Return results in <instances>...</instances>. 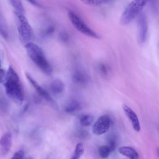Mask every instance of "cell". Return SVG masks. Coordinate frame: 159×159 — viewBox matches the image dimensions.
<instances>
[{"mask_svg":"<svg viewBox=\"0 0 159 159\" xmlns=\"http://www.w3.org/2000/svg\"><path fill=\"white\" fill-rule=\"evenodd\" d=\"M4 86L7 96L17 104H21L24 101L23 90L19 76L12 66L6 71Z\"/></svg>","mask_w":159,"mask_h":159,"instance_id":"obj_1","label":"cell"},{"mask_svg":"<svg viewBox=\"0 0 159 159\" xmlns=\"http://www.w3.org/2000/svg\"><path fill=\"white\" fill-rule=\"evenodd\" d=\"M25 48L28 56L36 66L43 73L50 75L52 72V68L47 60L42 48L31 42L25 45Z\"/></svg>","mask_w":159,"mask_h":159,"instance_id":"obj_2","label":"cell"},{"mask_svg":"<svg viewBox=\"0 0 159 159\" xmlns=\"http://www.w3.org/2000/svg\"><path fill=\"white\" fill-rule=\"evenodd\" d=\"M148 1L149 0H132L126 6L121 15L120 19V24L126 25L130 23L142 13V11Z\"/></svg>","mask_w":159,"mask_h":159,"instance_id":"obj_3","label":"cell"},{"mask_svg":"<svg viewBox=\"0 0 159 159\" xmlns=\"http://www.w3.org/2000/svg\"><path fill=\"white\" fill-rule=\"evenodd\" d=\"M17 18V30L19 38L25 45L32 42L34 39L33 29L24 14H16Z\"/></svg>","mask_w":159,"mask_h":159,"instance_id":"obj_4","label":"cell"},{"mask_svg":"<svg viewBox=\"0 0 159 159\" xmlns=\"http://www.w3.org/2000/svg\"><path fill=\"white\" fill-rule=\"evenodd\" d=\"M68 18L73 24V25L75 27V29L78 30L80 33L90 37L91 38L98 39L99 35L93 31L91 29H90L84 22L81 19V18L76 14L73 11H70L68 14Z\"/></svg>","mask_w":159,"mask_h":159,"instance_id":"obj_5","label":"cell"},{"mask_svg":"<svg viewBox=\"0 0 159 159\" xmlns=\"http://www.w3.org/2000/svg\"><path fill=\"white\" fill-rule=\"evenodd\" d=\"M111 124V119L109 116L103 115L99 117L93 125V133L96 135L106 134L109 129Z\"/></svg>","mask_w":159,"mask_h":159,"instance_id":"obj_6","label":"cell"},{"mask_svg":"<svg viewBox=\"0 0 159 159\" xmlns=\"http://www.w3.org/2000/svg\"><path fill=\"white\" fill-rule=\"evenodd\" d=\"M138 40L140 43L145 42L148 34V21L145 14L141 13L137 18Z\"/></svg>","mask_w":159,"mask_h":159,"instance_id":"obj_7","label":"cell"},{"mask_svg":"<svg viewBox=\"0 0 159 159\" xmlns=\"http://www.w3.org/2000/svg\"><path fill=\"white\" fill-rule=\"evenodd\" d=\"M25 76H26L27 79L28 80V81H29V83L31 84V85L34 87L35 91L37 93V94L40 96H41L42 98L45 99L47 101L50 102L52 105H53V106L56 105L55 102L54 101V100L53 99V98H52L50 94L43 88H42L29 73H26Z\"/></svg>","mask_w":159,"mask_h":159,"instance_id":"obj_8","label":"cell"},{"mask_svg":"<svg viewBox=\"0 0 159 159\" xmlns=\"http://www.w3.org/2000/svg\"><path fill=\"white\" fill-rule=\"evenodd\" d=\"M122 107L126 117L130 120L133 129L137 132H140L141 129V127H140V124L139 117L137 116L136 113L129 106H128L125 104H122Z\"/></svg>","mask_w":159,"mask_h":159,"instance_id":"obj_9","label":"cell"},{"mask_svg":"<svg viewBox=\"0 0 159 159\" xmlns=\"http://www.w3.org/2000/svg\"><path fill=\"white\" fill-rule=\"evenodd\" d=\"M12 146V134L10 132L4 133L0 138V153L6 156Z\"/></svg>","mask_w":159,"mask_h":159,"instance_id":"obj_10","label":"cell"},{"mask_svg":"<svg viewBox=\"0 0 159 159\" xmlns=\"http://www.w3.org/2000/svg\"><path fill=\"white\" fill-rule=\"evenodd\" d=\"M118 152L120 155L129 159H139V158L137 152L129 146H121L119 148Z\"/></svg>","mask_w":159,"mask_h":159,"instance_id":"obj_11","label":"cell"},{"mask_svg":"<svg viewBox=\"0 0 159 159\" xmlns=\"http://www.w3.org/2000/svg\"><path fill=\"white\" fill-rule=\"evenodd\" d=\"M65 88V84L61 80L59 79L54 80L50 84V89L51 91L55 94L62 93L64 91Z\"/></svg>","mask_w":159,"mask_h":159,"instance_id":"obj_12","label":"cell"},{"mask_svg":"<svg viewBox=\"0 0 159 159\" xmlns=\"http://www.w3.org/2000/svg\"><path fill=\"white\" fill-rule=\"evenodd\" d=\"M80 109V104L76 100H71L65 107V111L67 113L71 114Z\"/></svg>","mask_w":159,"mask_h":159,"instance_id":"obj_13","label":"cell"},{"mask_svg":"<svg viewBox=\"0 0 159 159\" xmlns=\"http://www.w3.org/2000/svg\"><path fill=\"white\" fill-rule=\"evenodd\" d=\"M11 6L14 9L15 14H24L25 12L21 0H9Z\"/></svg>","mask_w":159,"mask_h":159,"instance_id":"obj_14","label":"cell"},{"mask_svg":"<svg viewBox=\"0 0 159 159\" xmlns=\"http://www.w3.org/2000/svg\"><path fill=\"white\" fill-rule=\"evenodd\" d=\"M0 35L5 39H7L9 36L8 29L5 20L0 14Z\"/></svg>","mask_w":159,"mask_h":159,"instance_id":"obj_15","label":"cell"},{"mask_svg":"<svg viewBox=\"0 0 159 159\" xmlns=\"http://www.w3.org/2000/svg\"><path fill=\"white\" fill-rule=\"evenodd\" d=\"M84 152V148L83 145L81 143H78L76 145L73 155L70 159H80L83 155Z\"/></svg>","mask_w":159,"mask_h":159,"instance_id":"obj_16","label":"cell"},{"mask_svg":"<svg viewBox=\"0 0 159 159\" xmlns=\"http://www.w3.org/2000/svg\"><path fill=\"white\" fill-rule=\"evenodd\" d=\"M94 120V117L90 114L83 115L80 119V123L83 127L89 126Z\"/></svg>","mask_w":159,"mask_h":159,"instance_id":"obj_17","label":"cell"},{"mask_svg":"<svg viewBox=\"0 0 159 159\" xmlns=\"http://www.w3.org/2000/svg\"><path fill=\"white\" fill-rule=\"evenodd\" d=\"M73 80L76 83H78L80 84H83L86 82V76L83 73L78 71L73 73Z\"/></svg>","mask_w":159,"mask_h":159,"instance_id":"obj_18","label":"cell"},{"mask_svg":"<svg viewBox=\"0 0 159 159\" xmlns=\"http://www.w3.org/2000/svg\"><path fill=\"white\" fill-rule=\"evenodd\" d=\"M84 4L91 6H99L109 2L111 0H80Z\"/></svg>","mask_w":159,"mask_h":159,"instance_id":"obj_19","label":"cell"},{"mask_svg":"<svg viewBox=\"0 0 159 159\" xmlns=\"http://www.w3.org/2000/svg\"><path fill=\"white\" fill-rule=\"evenodd\" d=\"M111 152V150L108 145H102L98 148L99 155L102 159L107 158L109 156Z\"/></svg>","mask_w":159,"mask_h":159,"instance_id":"obj_20","label":"cell"},{"mask_svg":"<svg viewBox=\"0 0 159 159\" xmlns=\"http://www.w3.org/2000/svg\"><path fill=\"white\" fill-rule=\"evenodd\" d=\"M24 151L20 150H19V151L16 152L14 154L12 157L10 159H22L24 158Z\"/></svg>","mask_w":159,"mask_h":159,"instance_id":"obj_21","label":"cell"},{"mask_svg":"<svg viewBox=\"0 0 159 159\" xmlns=\"http://www.w3.org/2000/svg\"><path fill=\"white\" fill-rule=\"evenodd\" d=\"M111 152L113 151L116 148V142L114 137H109L108 139V145Z\"/></svg>","mask_w":159,"mask_h":159,"instance_id":"obj_22","label":"cell"},{"mask_svg":"<svg viewBox=\"0 0 159 159\" xmlns=\"http://www.w3.org/2000/svg\"><path fill=\"white\" fill-rule=\"evenodd\" d=\"M6 72L2 70V69H0V83H4L5 78H6Z\"/></svg>","mask_w":159,"mask_h":159,"instance_id":"obj_23","label":"cell"},{"mask_svg":"<svg viewBox=\"0 0 159 159\" xmlns=\"http://www.w3.org/2000/svg\"><path fill=\"white\" fill-rule=\"evenodd\" d=\"M29 2H30L32 4H33L34 6H37V7H42V6L39 3V2H37L35 0H27Z\"/></svg>","mask_w":159,"mask_h":159,"instance_id":"obj_24","label":"cell"},{"mask_svg":"<svg viewBox=\"0 0 159 159\" xmlns=\"http://www.w3.org/2000/svg\"><path fill=\"white\" fill-rule=\"evenodd\" d=\"M60 38L63 40H66L68 39V35L66 33L62 32H61V35H60Z\"/></svg>","mask_w":159,"mask_h":159,"instance_id":"obj_25","label":"cell"},{"mask_svg":"<svg viewBox=\"0 0 159 159\" xmlns=\"http://www.w3.org/2000/svg\"><path fill=\"white\" fill-rule=\"evenodd\" d=\"M157 154H158V155L159 157V148H157Z\"/></svg>","mask_w":159,"mask_h":159,"instance_id":"obj_26","label":"cell"},{"mask_svg":"<svg viewBox=\"0 0 159 159\" xmlns=\"http://www.w3.org/2000/svg\"><path fill=\"white\" fill-rule=\"evenodd\" d=\"M27 159H32V158H27Z\"/></svg>","mask_w":159,"mask_h":159,"instance_id":"obj_27","label":"cell"},{"mask_svg":"<svg viewBox=\"0 0 159 159\" xmlns=\"http://www.w3.org/2000/svg\"><path fill=\"white\" fill-rule=\"evenodd\" d=\"M0 69H1V62H0Z\"/></svg>","mask_w":159,"mask_h":159,"instance_id":"obj_28","label":"cell"}]
</instances>
